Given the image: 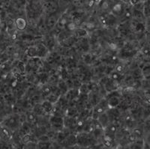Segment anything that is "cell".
Masks as SVG:
<instances>
[{"label": "cell", "instance_id": "obj_45", "mask_svg": "<svg viewBox=\"0 0 150 149\" xmlns=\"http://www.w3.org/2000/svg\"><path fill=\"white\" fill-rule=\"evenodd\" d=\"M138 1H137V0H133V1H130V3L131 4V5H133L134 6H135V5H137V4L138 3Z\"/></svg>", "mask_w": 150, "mask_h": 149}, {"label": "cell", "instance_id": "obj_9", "mask_svg": "<svg viewBox=\"0 0 150 149\" xmlns=\"http://www.w3.org/2000/svg\"><path fill=\"white\" fill-rule=\"evenodd\" d=\"M142 73L144 78L149 79L150 78V64H146L144 65L142 68Z\"/></svg>", "mask_w": 150, "mask_h": 149}, {"label": "cell", "instance_id": "obj_3", "mask_svg": "<svg viewBox=\"0 0 150 149\" xmlns=\"http://www.w3.org/2000/svg\"><path fill=\"white\" fill-rule=\"evenodd\" d=\"M99 121V123L101 124V125L102 126V127L104 129H105L106 127H108V123H109V115L108 114H107L106 112L101 114L100 116H99V119L98 120Z\"/></svg>", "mask_w": 150, "mask_h": 149}, {"label": "cell", "instance_id": "obj_39", "mask_svg": "<svg viewBox=\"0 0 150 149\" xmlns=\"http://www.w3.org/2000/svg\"><path fill=\"white\" fill-rule=\"evenodd\" d=\"M61 76L64 81H65V80H66L67 76H68V72H67V70L65 68H63L61 71Z\"/></svg>", "mask_w": 150, "mask_h": 149}, {"label": "cell", "instance_id": "obj_6", "mask_svg": "<svg viewBox=\"0 0 150 149\" xmlns=\"http://www.w3.org/2000/svg\"><path fill=\"white\" fill-rule=\"evenodd\" d=\"M108 101L109 107L111 109H116L120 104V97H110V98L108 99Z\"/></svg>", "mask_w": 150, "mask_h": 149}, {"label": "cell", "instance_id": "obj_24", "mask_svg": "<svg viewBox=\"0 0 150 149\" xmlns=\"http://www.w3.org/2000/svg\"><path fill=\"white\" fill-rule=\"evenodd\" d=\"M93 112L101 115V114H103L105 112V109H104L103 107H101V106L98 104V105L96 106V107H95V109H94Z\"/></svg>", "mask_w": 150, "mask_h": 149}, {"label": "cell", "instance_id": "obj_38", "mask_svg": "<svg viewBox=\"0 0 150 149\" xmlns=\"http://www.w3.org/2000/svg\"><path fill=\"white\" fill-rule=\"evenodd\" d=\"M99 20L101 22V23L104 25H108V20H107V16L101 15L99 17Z\"/></svg>", "mask_w": 150, "mask_h": 149}, {"label": "cell", "instance_id": "obj_8", "mask_svg": "<svg viewBox=\"0 0 150 149\" xmlns=\"http://www.w3.org/2000/svg\"><path fill=\"white\" fill-rule=\"evenodd\" d=\"M80 95L79 89H71L68 92L67 94V99L68 100H74V98H77Z\"/></svg>", "mask_w": 150, "mask_h": 149}, {"label": "cell", "instance_id": "obj_17", "mask_svg": "<svg viewBox=\"0 0 150 149\" xmlns=\"http://www.w3.org/2000/svg\"><path fill=\"white\" fill-rule=\"evenodd\" d=\"M93 135L95 136L96 138H100L103 137L104 135V128L101 129H95L93 131Z\"/></svg>", "mask_w": 150, "mask_h": 149}, {"label": "cell", "instance_id": "obj_27", "mask_svg": "<svg viewBox=\"0 0 150 149\" xmlns=\"http://www.w3.org/2000/svg\"><path fill=\"white\" fill-rule=\"evenodd\" d=\"M133 133L137 136V138H140L143 136V130L139 127H136L133 130Z\"/></svg>", "mask_w": 150, "mask_h": 149}, {"label": "cell", "instance_id": "obj_29", "mask_svg": "<svg viewBox=\"0 0 150 149\" xmlns=\"http://www.w3.org/2000/svg\"><path fill=\"white\" fill-rule=\"evenodd\" d=\"M22 142L23 144H27L29 142L32 141V137H31L30 134H26L25 136H23L22 137Z\"/></svg>", "mask_w": 150, "mask_h": 149}, {"label": "cell", "instance_id": "obj_15", "mask_svg": "<svg viewBox=\"0 0 150 149\" xmlns=\"http://www.w3.org/2000/svg\"><path fill=\"white\" fill-rule=\"evenodd\" d=\"M47 100L50 102L52 104H53V103H56L59 100V96L57 95H55V94H51V95L48 97Z\"/></svg>", "mask_w": 150, "mask_h": 149}, {"label": "cell", "instance_id": "obj_33", "mask_svg": "<svg viewBox=\"0 0 150 149\" xmlns=\"http://www.w3.org/2000/svg\"><path fill=\"white\" fill-rule=\"evenodd\" d=\"M120 97V94L118 93L117 91H113L112 92H110L108 95V99L110 98V97Z\"/></svg>", "mask_w": 150, "mask_h": 149}, {"label": "cell", "instance_id": "obj_46", "mask_svg": "<svg viewBox=\"0 0 150 149\" xmlns=\"http://www.w3.org/2000/svg\"><path fill=\"white\" fill-rule=\"evenodd\" d=\"M146 142H147V143H148V144L150 145V134H149L148 136H147Z\"/></svg>", "mask_w": 150, "mask_h": 149}, {"label": "cell", "instance_id": "obj_11", "mask_svg": "<svg viewBox=\"0 0 150 149\" xmlns=\"http://www.w3.org/2000/svg\"><path fill=\"white\" fill-rule=\"evenodd\" d=\"M122 5L120 3H117L114 5V6L112 8V13L116 14V15H120L122 13Z\"/></svg>", "mask_w": 150, "mask_h": 149}, {"label": "cell", "instance_id": "obj_12", "mask_svg": "<svg viewBox=\"0 0 150 149\" xmlns=\"http://www.w3.org/2000/svg\"><path fill=\"white\" fill-rule=\"evenodd\" d=\"M132 77L134 78V80H140V78L143 77V73H142V70L140 69H136L133 71L132 73Z\"/></svg>", "mask_w": 150, "mask_h": 149}, {"label": "cell", "instance_id": "obj_14", "mask_svg": "<svg viewBox=\"0 0 150 149\" xmlns=\"http://www.w3.org/2000/svg\"><path fill=\"white\" fill-rule=\"evenodd\" d=\"M57 22V18H56V16L52 15L50 17H49V18L47 19V25L49 27H52Z\"/></svg>", "mask_w": 150, "mask_h": 149}, {"label": "cell", "instance_id": "obj_25", "mask_svg": "<svg viewBox=\"0 0 150 149\" xmlns=\"http://www.w3.org/2000/svg\"><path fill=\"white\" fill-rule=\"evenodd\" d=\"M34 112L36 114V115H42L43 112H45L44 109H43L41 105H37L34 107Z\"/></svg>", "mask_w": 150, "mask_h": 149}, {"label": "cell", "instance_id": "obj_20", "mask_svg": "<svg viewBox=\"0 0 150 149\" xmlns=\"http://www.w3.org/2000/svg\"><path fill=\"white\" fill-rule=\"evenodd\" d=\"M68 85H67L66 83H65L64 80L62 81L59 82V88L61 92H68Z\"/></svg>", "mask_w": 150, "mask_h": 149}, {"label": "cell", "instance_id": "obj_19", "mask_svg": "<svg viewBox=\"0 0 150 149\" xmlns=\"http://www.w3.org/2000/svg\"><path fill=\"white\" fill-rule=\"evenodd\" d=\"M132 14H133V16L135 18L138 19V20H141L144 17V14H143L144 13H143V12L139 10H136V9H134Z\"/></svg>", "mask_w": 150, "mask_h": 149}, {"label": "cell", "instance_id": "obj_13", "mask_svg": "<svg viewBox=\"0 0 150 149\" xmlns=\"http://www.w3.org/2000/svg\"><path fill=\"white\" fill-rule=\"evenodd\" d=\"M75 35L77 37H84L88 35L87 31L84 29H77L75 31Z\"/></svg>", "mask_w": 150, "mask_h": 149}, {"label": "cell", "instance_id": "obj_40", "mask_svg": "<svg viewBox=\"0 0 150 149\" xmlns=\"http://www.w3.org/2000/svg\"><path fill=\"white\" fill-rule=\"evenodd\" d=\"M108 46H109L110 49H112V50H116L118 48V44H116V43H114V42L109 43Z\"/></svg>", "mask_w": 150, "mask_h": 149}, {"label": "cell", "instance_id": "obj_41", "mask_svg": "<svg viewBox=\"0 0 150 149\" xmlns=\"http://www.w3.org/2000/svg\"><path fill=\"white\" fill-rule=\"evenodd\" d=\"M8 124L10 126L15 125V124H17V120H16V119L14 117L10 118V119L8 121Z\"/></svg>", "mask_w": 150, "mask_h": 149}, {"label": "cell", "instance_id": "obj_23", "mask_svg": "<svg viewBox=\"0 0 150 149\" xmlns=\"http://www.w3.org/2000/svg\"><path fill=\"white\" fill-rule=\"evenodd\" d=\"M2 135L5 136V139H11V135L10 131L8 130L7 127H2Z\"/></svg>", "mask_w": 150, "mask_h": 149}, {"label": "cell", "instance_id": "obj_7", "mask_svg": "<svg viewBox=\"0 0 150 149\" xmlns=\"http://www.w3.org/2000/svg\"><path fill=\"white\" fill-rule=\"evenodd\" d=\"M41 107H42L43 109H44L45 112H46V113H50V112H52V110L53 109V104L50 102L48 101V100L43 101V103H41Z\"/></svg>", "mask_w": 150, "mask_h": 149}, {"label": "cell", "instance_id": "obj_16", "mask_svg": "<svg viewBox=\"0 0 150 149\" xmlns=\"http://www.w3.org/2000/svg\"><path fill=\"white\" fill-rule=\"evenodd\" d=\"M110 78L112 80H113V81L118 82V81H120V79L122 78V74L117 73L116 71H112V73H110Z\"/></svg>", "mask_w": 150, "mask_h": 149}, {"label": "cell", "instance_id": "obj_2", "mask_svg": "<svg viewBox=\"0 0 150 149\" xmlns=\"http://www.w3.org/2000/svg\"><path fill=\"white\" fill-rule=\"evenodd\" d=\"M15 25L18 30L23 31L27 27V22L25 19L22 18V17H18L16 19Z\"/></svg>", "mask_w": 150, "mask_h": 149}, {"label": "cell", "instance_id": "obj_42", "mask_svg": "<svg viewBox=\"0 0 150 149\" xmlns=\"http://www.w3.org/2000/svg\"><path fill=\"white\" fill-rule=\"evenodd\" d=\"M17 68H18V69L20 70L21 72H24V71H25V65H24V63L20 61V62L18 63V64H17Z\"/></svg>", "mask_w": 150, "mask_h": 149}, {"label": "cell", "instance_id": "obj_31", "mask_svg": "<svg viewBox=\"0 0 150 149\" xmlns=\"http://www.w3.org/2000/svg\"><path fill=\"white\" fill-rule=\"evenodd\" d=\"M137 136L133 133H131L128 134V140L130 142H132V143H134L135 142L137 141Z\"/></svg>", "mask_w": 150, "mask_h": 149}, {"label": "cell", "instance_id": "obj_48", "mask_svg": "<svg viewBox=\"0 0 150 149\" xmlns=\"http://www.w3.org/2000/svg\"><path fill=\"white\" fill-rule=\"evenodd\" d=\"M14 149H18V148H14Z\"/></svg>", "mask_w": 150, "mask_h": 149}, {"label": "cell", "instance_id": "obj_32", "mask_svg": "<svg viewBox=\"0 0 150 149\" xmlns=\"http://www.w3.org/2000/svg\"><path fill=\"white\" fill-rule=\"evenodd\" d=\"M66 28L69 31H74L76 29V24L74 22L68 23V24L66 25Z\"/></svg>", "mask_w": 150, "mask_h": 149}, {"label": "cell", "instance_id": "obj_34", "mask_svg": "<svg viewBox=\"0 0 150 149\" xmlns=\"http://www.w3.org/2000/svg\"><path fill=\"white\" fill-rule=\"evenodd\" d=\"M85 27L86 29H88V30L92 31L96 28V25H95L93 23H87L85 24Z\"/></svg>", "mask_w": 150, "mask_h": 149}, {"label": "cell", "instance_id": "obj_21", "mask_svg": "<svg viewBox=\"0 0 150 149\" xmlns=\"http://www.w3.org/2000/svg\"><path fill=\"white\" fill-rule=\"evenodd\" d=\"M79 92H80V94L81 95H86L88 93V92H89V86L88 85H82L79 88Z\"/></svg>", "mask_w": 150, "mask_h": 149}, {"label": "cell", "instance_id": "obj_26", "mask_svg": "<svg viewBox=\"0 0 150 149\" xmlns=\"http://www.w3.org/2000/svg\"><path fill=\"white\" fill-rule=\"evenodd\" d=\"M144 29H145V25H144V24H143V23L139 22L135 25V30H136L137 32H142L144 31Z\"/></svg>", "mask_w": 150, "mask_h": 149}, {"label": "cell", "instance_id": "obj_35", "mask_svg": "<svg viewBox=\"0 0 150 149\" xmlns=\"http://www.w3.org/2000/svg\"><path fill=\"white\" fill-rule=\"evenodd\" d=\"M66 139V135L64 133H59L57 135V139L60 142H62V141L65 140Z\"/></svg>", "mask_w": 150, "mask_h": 149}, {"label": "cell", "instance_id": "obj_37", "mask_svg": "<svg viewBox=\"0 0 150 149\" xmlns=\"http://www.w3.org/2000/svg\"><path fill=\"white\" fill-rule=\"evenodd\" d=\"M134 90V87H133L132 85L131 86H126L125 88H123V92L125 93H131Z\"/></svg>", "mask_w": 150, "mask_h": 149}, {"label": "cell", "instance_id": "obj_44", "mask_svg": "<svg viewBox=\"0 0 150 149\" xmlns=\"http://www.w3.org/2000/svg\"><path fill=\"white\" fill-rule=\"evenodd\" d=\"M144 115H145L146 117L149 116L150 109H144Z\"/></svg>", "mask_w": 150, "mask_h": 149}, {"label": "cell", "instance_id": "obj_22", "mask_svg": "<svg viewBox=\"0 0 150 149\" xmlns=\"http://www.w3.org/2000/svg\"><path fill=\"white\" fill-rule=\"evenodd\" d=\"M144 142L141 140L136 141V142L134 143L133 147L131 148V149H143V146Z\"/></svg>", "mask_w": 150, "mask_h": 149}, {"label": "cell", "instance_id": "obj_43", "mask_svg": "<svg viewBox=\"0 0 150 149\" xmlns=\"http://www.w3.org/2000/svg\"><path fill=\"white\" fill-rule=\"evenodd\" d=\"M143 54H145V55L150 54V49L148 47L144 48V49H143Z\"/></svg>", "mask_w": 150, "mask_h": 149}, {"label": "cell", "instance_id": "obj_36", "mask_svg": "<svg viewBox=\"0 0 150 149\" xmlns=\"http://www.w3.org/2000/svg\"><path fill=\"white\" fill-rule=\"evenodd\" d=\"M116 71L117 72V73L121 74L123 71H124V67H123L122 64H117V65L116 66Z\"/></svg>", "mask_w": 150, "mask_h": 149}, {"label": "cell", "instance_id": "obj_30", "mask_svg": "<svg viewBox=\"0 0 150 149\" xmlns=\"http://www.w3.org/2000/svg\"><path fill=\"white\" fill-rule=\"evenodd\" d=\"M92 59H93V58H92V55L89 54V53H87L84 56V61L87 64H89L92 61Z\"/></svg>", "mask_w": 150, "mask_h": 149}, {"label": "cell", "instance_id": "obj_18", "mask_svg": "<svg viewBox=\"0 0 150 149\" xmlns=\"http://www.w3.org/2000/svg\"><path fill=\"white\" fill-rule=\"evenodd\" d=\"M53 94V91H52L51 86H47L43 88L42 91V95L44 97H49L50 95Z\"/></svg>", "mask_w": 150, "mask_h": 149}, {"label": "cell", "instance_id": "obj_5", "mask_svg": "<svg viewBox=\"0 0 150 149\" xmlns=\"http://www.w3.org/2000/svg\"><path fill=\"white\" fill-rule=\"evenodd\" d=\"M26 56H29L31 59L38 58V49L36 46H31L26 49Z\"/></svg>", "mask_w": 150, "mask_h": 149}, {"label": "cell", "instance_id": "obj_28", "mask_svg": "<svg viewBox=\"0 0 150 149\" xmlns=\"http://www.w3.org/2000/svg\"><path fill=\"white\" fill-rule=\"evenodd\" d=\"M26 121L29 122H30V123H33V122H34V121L35 120V115L34 113H33V112H29V113L26 115Z\"/></svg>", "mask_w": 150, "mask_h": 149}, {"label": "cell", "instance_id": "obj_1", "mask_svg": "<svg viewBox=\"0 0 150 149\" xmlns=\"http://www.w3.org/2000/svg\"><path fill=\"white\" fill-rule=\"evenodd\" d=\"M50 122L52 127H55V128L59 129L60 127H62L64 126V119L61 116L53 115L50 119Z\"/></svg>", "mask_w": 150, "mask_h": 149}, {"label": "cell", "instance_id": "obj_10", "mask_svg": "<svg viewBox=\"0 0 150 149\" xmlns=\"http://www.w3.org/2000/svg\"><path fill=\"white\" fill-rule=\"evenodd\" d=\"M77 109L74 108V107H70V108H68V109L66 110V112H65V116L69 118H74L75 115H77Z\"/></svg>", "mask_w": 150, "mask_h": 149}, {"label": "cell", "instance_id": "obj_4", "mask_svg": "<svg viewBox=\"0 0 150 149\" xmlns=\"http://www.w3.org/2000/svg\"><path fill=\"white\" fill-rule=\"evenodd\" d=\"M38 49V58L45 57L48 53V49L44 44H38L37 45Z\"/></svg>", "mask_w": 150, "mask_h": 149}, {"label": "cell", "instance_id": "obj_47", "mask_svg": "<svg viewBox=\"0 0 150 149\" xmlns=\"http://www.w3.org/2000/svg\"><path fill=\"white\" fill-rule=\"evenodd\" d=\"M146 100L147 103H149V104H150V96H146Z\"/></svg>", "mask_w": 150, "mask_h": 149}]
</instances>
